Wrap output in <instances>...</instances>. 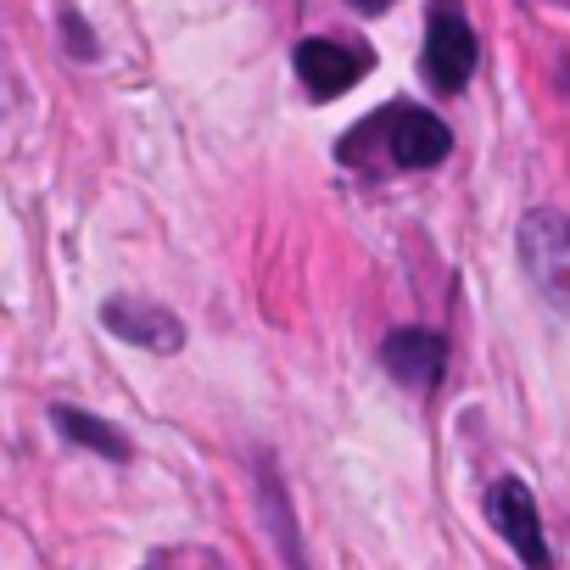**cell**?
Returning a JSON list of instances; mask_svg holds the SVG:
<instances>
[{
	"label": "cell",
	"instance_id": "6da1fadb",
	"mask_svg": "<svg viewBox=\"0 0 570 570\" xmlns=\"http://www.w3.org/2000/svg\"><path fill=\"white\" fill-rule=\"evenodd\" d=\"M520 263L537 292L570 320V218L553 207H531L520 218Z\"/></svg>",
	"mask_w": 570,
	"mask_h": 570
},
{
	"label": "cell",
	"instance_id": "7a4b0ae2",
	"mask_svg": "<svg viewBox=\"0 0 570 570\" xmlns=\"http://www.w3.org/2000/svg\"><path fill=\"white\" fill-rule=\"evenodd\" d=\"M420 68L436 90H464L475 73V29L464 18V0H431L425 12V51Z\"/></svg>",
	"mask_w": 570,
	"mask_h": 570
},
{
	"label": "cell",
	"instance_id": "3957f363",
	"mask_svg": "<svg viewBox=\"0 0 570 570\" xmlns=\"http://www.w3.org/2000/svg\"><path fill=\"white\" fill-rule=\"evenodd\" d=\"M487 514H492V525L503 531V542H509L525 564H548V542H542V525H537V503H531V492H525L520 475L492 481Z\"/></svg>",
	"mask_w": 570,
	"mask_h": 570
},
{
	"label": "cell",
	"instance_id": "277c9868",
	"mask_svg": "<svg viewBox=\"0 0 570 570\" xmlns=\"http://www.w3.org/2000/svg\"><path fill=\"white\" fill-rule=\"evenodd\" d=\"M364 68H370V51H353L342 40H303L297 46V79L308 85L314 101H336L347 85H358Z\"/></svg>",
	"mask_w": 570,
	"mask_h": 570
},
{
	"label": "cell",
	"instance_id": "5b68a950",
	"mask_svg": "<svg viewBox=\"0 0 570 570\" xmlns=\"http://www.w3.org/2000/svg\"><path fill=\"white\" fill-rule=\"evenodd\" d=\"M101 325L118 336V342H135L146 353H179L185 347V325L168 314V308H151V303H129V297H112L101 308Z\"/></svg>",
	"mask_w": 570,
	"mask_h": 570
},
{
	"label": "cell",
	"instance_id": "8992f818",
	"mask_svg": "<svg viewBox=\"0 0 570 570\" xmlns=\"http://www.w3.org/2000/svg\"><path fill=\"white\" fill-rule=\"evenodd\" d=\"M386 157L397 168H436L448 157V124L425 107H397L386 129Z\"/></svg>",
	"mask_w": 570,
	"mask_h": 570
},
{
	"label": "cell",
	"instance_id": "52a82bcc",
	"mask_svg": "<svg viewBox=\"0 0 570 570\" xmlns=\"http://www.w3.org/2000/svg\"><path fill=\"white\" fill-rule=\"evenodd\" d=\"M381 364L392 370V381H403L414 392H431L448 370V342L436 331H397V336H386Z\"/></svg>",
	"mask_w": 570,
	"mask_h": 570
},
{
	"label": "cell",
	"instance_id": "ba28073f",
	"mask_svg": "<svg viewBox=\"0 0 570 570\" xmlns=\"http://www.w3.org/2000/svg\"><path fill=\"white\" fill-rule=\"evenodd\" d=\"M51 420H57V431H62L73 448H90V453H101V459H112V464L129 459V442H124L118 425H107V420H96V414H79V409H68V403H57Z\"/></svg>",
	"mask_w": 570,
	"mask_h": 570
},
{
	"label": "cell",
	"instance_id": "9c48e42d",
	"mask_svg": "<svg viewBox=\"0 0 570 570\" xmlns=\"http://www.w3.org/2000/svg\"><path fill=\"white\" fill-rule=\"evenodd\" d=\"M62 23H68V35H73V51H79V57H96V35H85L79 18H62Z\"/></svg>",
	"mask_w": 570,
	"mask_h": 570
}]
</instances>
